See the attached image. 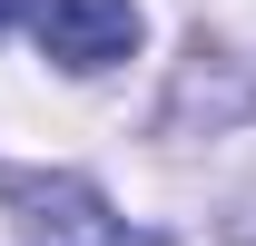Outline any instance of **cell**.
Returning <instances> with one entry per match:
<instances>
[{
	"mask_svg": "<svg viewBox=\"0 0 256 246\" xmlns=\"http://www.w3.org/2000/svg\"><path fill=\"white\" fill-rule=\"evenodd\" d=\"M0 30H10V0H0Z\"/></svg>",
	"mask_w": 256,
	"mask_h": 246,
	"instance_id": "obj_3",
	"label": "cell"
},
{
	"mask_svg": "<svg viewBox=\"0 0 256 246\" xmlns=\"http://www.w3.org/2000/svg\"><path fill=\"white\" fill-rule=\"evenodd\" d=\"M30 20H40V50L60 69H108V60L138 50V10L128 0H40Z\"/></svg>",
	"mask_w": 256,
	"mask_h": 246,
	"instance_id": "obj_2",
	"label": "cell"
},
{
	"mask_svg": "<svg viewBox=\"0 0 256 246\" xmlns=\"http://www.w3.org/2000/svg\"><path fill=\"white\" fill-rule=\"evenodd\" d=\"M10 207H20V246H148L108 216L89 178H10Z\"/></svg>",
	"mask_w": 256,
	"mask_h": 246,
	"instance_id": "obj_1",
	"label": "cell"
}]
</instances>
